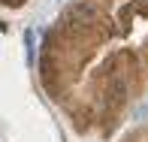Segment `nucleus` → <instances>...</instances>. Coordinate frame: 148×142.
Listing matches in <instances>:
<instances>
[{
    "mask_svg": "<svg viewBox=\"0 0 148 142\" xmlns=\"http://www.w3.org/2000/svg\"><path fill=\"white\" fill-rule=\"evenodd\" d=\"M24 55H27V67L36 64V33L24 30Z\"/></svg>",
    "mask_w": 148,
    "mask_h": 142,
    "instance_id": "nucleus-2",
    "label": "nucleus"
},
{
    "mask_svg": "<svg viewBox=\"0 0 148 142\" xmlns=\"http://www.w3.org/2000/svg\"><path fill=\"white\" fill-rule=\"evenodd\" d=\"M66 18H70V21H82V24H91V21H94V9H91V6H85V3H76L70 12H66Z\"/></svg>",
    "mask_w": 148,
    "mask_h": 142,
    "instance_id": "nucleus-1",
    "label": "nucleus"
}]
</instances>
